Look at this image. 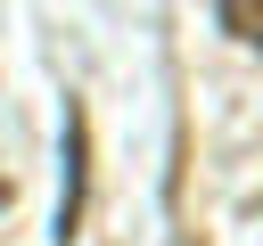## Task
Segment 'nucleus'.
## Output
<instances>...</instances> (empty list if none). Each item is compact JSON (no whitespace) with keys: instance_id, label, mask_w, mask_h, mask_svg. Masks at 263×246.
Masks as SVG:
<instances>
[{"instance_id":"obj_1","label":"nucleus","mask_w":263,"mask_h":246,"mask_svg":"<svg viewBox=\"0 0 263 246\" xmlns=\"http://www.w3.org/2000/svg\"><path fill=\"white\" fill-rule=\"evenodd\" d=\"M82 197H90V115L66 98V189H58V221H49L58 246L82 238Z\"/></svg>"},{"instance_id":"obj_2","label":"nucleus","mask_w":263,"mask_h":246,"mask_svg":"<svg viewBox=\"0 0 263 246\" xmlns=\"http://www.w3.org/2000/svg\"><path fill=\"white\" fill-rule=\"evenodd\" d=\"M222 33H238L247 49H263V0H222Z\"/></svg>"}]
</instances>
